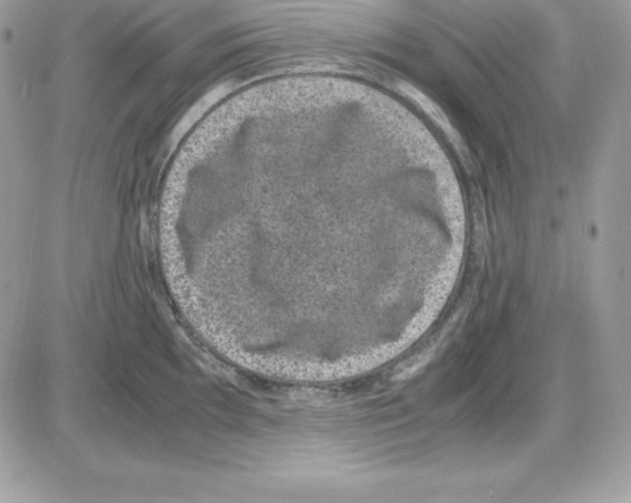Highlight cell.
Masks as SVG:
<instances>
[{
  "label": "cell",
  "instance_id": "6da1fadb",
  "mask_svg": "<svg viewBox=\"0 0 631 503\" xmlns=\"http://www.w3.org/2000/svg\"><path fill=\"white\" fill-rule=\"evenodd\" d=\"M223 92H224V90L222 89H215L214 91L211 92V93L206 95L203 99H201V100L199 101L191 110H190V112L185 116L183 120L179 123V126H178L176 129V134H182V133L186 131L190 126L193 124V123L195 122V121L198 119V118L200 117V116L202 115V114L205 112V111L207 110V109L210 107L218 98H220V97L222 96Z\"/></svg>",
  "mask_w": 631,
  "mask_h": 503
}]
</instances>
